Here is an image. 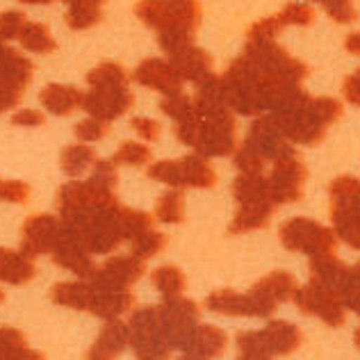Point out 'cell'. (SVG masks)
I'll list each match as a JSON object with an SVG mask.
<instances>
[{
	"label": "cell",
	"instance_id": "49",
	"mask_svg": "<svg viewBox=\"0 0 360 360\" xmlns=\"http://www.w3.org/2000/svg\"><path fill=\"white\" fill-rule=\"evenodd\" d=\"M23 23H25V16L21 12H16V9H9V12L0 14V41L16 39Z\"/></svg>",
	"mask_w": 360,
	"mask_h": 360
},
{
	"label": "cell",
	"instance_id": "1",
	"mask_svg": "<svg viewBox=\"0 0 360 360\" xmlns=\"http://www.w3.org/2000/svg\"><path fill=\"white\" fill-rule=\"evenodd\" d=\"M290 144L315 146L326 137V128L342 115V103L335 98H308L290 112H271Z\"/></svg>",
	"mask_w": 360,
	"mask_h": 360
},
{
	"label": "cell",
	"instance_id": "59",
	"mask_svg": "<svg viewBox=\"0 0 360 360\" xmlns=\"http://www.w3.org/2000/svg\"><path fill=\"white\" fill-rule=\"evenodd\" d=\"M0 303H3V290H0Z\"/></svg>",
	"mask_w": 360,
	"mask_h": 360
},
{
	"label": "cell",
	"instance_id": "41",
	"mask_svg": "<svg viewBox=\"0 0 360 360\" xmlns=\"http://www.w3.org/2000/svg\"><path fill=\"white\" fill-rule=\"evenodd\" d=\"M160 110H162L169 119H174L176 123L178 121H185V119L196 115L192 98H187L185 94H183V89L174 91V94H165V101L160 103Z\"/></svg>",
	"mask_w": 360,
	"mask_h": 360
},
{
	"label": "cell",
	"instance_id": "6",
	"mask_svg": "<svg viewBox=\"0 0 360 360\" xmlns=\"http://www.w3.org/2000/svg\"><path fill=\"white\" fill-rule=\"evenodd\" d=\"M244 58L258 71H262L264 75H271V78L301 82L310 73L308 64L295 60L274 39H246Z\"/></svg>",
	"mask_w": 360,
	"mask_h": 360
},
{
	"label": "cell",
	"instance_id": "29",
	"mask_svg": "<svg viewBox=\"0 0 360 360\" xmlns=\"http://www.w3.org/2000/svg\"><path fill=\"white\" fill-rule=\"evenodd\" d=\"M205 308L212 312H219V315H244V317H253V308H251V299L249 295H240L235 290H217L210 297L205 299Z\"/></svg>",
	"mask_w": 360,
	"mask_h": 360
},
{
	"label": "cell",
	"instance_id": "61",
	"mask_svg": "<svg viewBox=\"0 0 360 360\" xmlns=\"http://www.w3.org/2000/svg\"><path fill=\"white\" fill-rule=\"evenodd\" d=\"M0 185H3V180H0Z\"/></svg>",
	"mask_w": 360,
	"mask_h": 360
},
{
	"label": "cell",
	"instance_id": "25",
	"mask_svg": "<svg viewBox=\"0 0 360 360\" xmlns=\"http://www.w3.org/2000/svg\"><path fill=\"white\" fill-rule=\"evenodd\" d=\"M34 274L37 267L32 255L0 246V281L9 283V285H23V283L32 281Z\"/></svg>",
	"mask_w": 360,
	"mask_h": 360
},
{
	"label": "cell",
	"instance_id": "32",
	"mask_svg": "<svg viewBox=\"0 0 360 360\" xmlns=\"http://www.w3.org/2000/svg\"><path fill=\"white\" fill-rule=\"evenodd\" d=\"M37 358H41V354L32 352L16 328H0V360H37Z\"/></svg>",
	"mask_w": 360,
	"mask_h": 360
},
{
	"label": "cell",
	"instance_id": "36",
	"mask_svg": "<svg viewBox=\"0 0 360 360\" xmlns=\"http://www.w3.org/2000/svg\"><path fill=\"white\" fill-rule=\"evenodd\" d=\"M335 297L345 306V310L358 312L360 310V267H347V274L340 281V285L335 288Z\"/></svg>",
	"mask_w": 360,
	"mask_h": 360
},
{
	"label": "cell",
	"instance_id": "33",
	"mask_svg": "<svg viewBox=\"0 0 360 360\" xmlns=\"http://www.w3.org/2000/svg\"><path fill=\"white\" fill-rule=\"evenodd\" d=\"M60 162H62L64 174L82 176L89 167H94V162H96V153H94V148L84 146V144H73L62 150Z\"/></svg>",
	"mask_w": 360,
	"mask_h": 360
},
{
	"label": "cell",
	"instance_id": "27",
	"mask_svg": "<svg viewBox=\"0 0 360 360\" xmlns=\"http://www.w3.org/2000/svg\"><path fill=\"white\" fill-rule=\"evenodd\" d=\"M39 98H41V105L58 117L71 115V112H75L82 105V91L71 87V84L53 82V84H49V87H44Z\"/></svg>",
	"mask_w": 360,
	"mask_h": 360
},
{
	"label": "cell",
	"instance_id": "11",
	"mask_svg": "<svg viewBox=\"0 0 360 360\" xmlns=\"http://www.w3.org/2000/svg\"><path fill=\"white\" fill-rule=\"evenodd\" d=\"M306 178H308V169L303 167L297 150H290V153L274 160L271 176L267 178V187L274 203L276 205L297 203L303 196V183H306Z\"/></svg>",
	"mask_w": 360,
	"mask_h": 360
},
{
	"label": "cell",
	"instance_id": "18",
	"mask_svg": "<svg viewBox=\"0 0 360 360\" xmlns=\"http://www.w3.org/2000/svg\"><path fill=\"white\" fill-rule=\"evenodd\" d=\"M146 271V264L141 258L132 255H115V258H108L103 267H96L91 281L96 285H105V288H130L132 283H137Z\"/></svg>",
	"mask_w": 360,
	"mask_h": 360
},
{
	"label": "cell",
	"instance_id": "51",
	"mask_svg": "<svg viewBox=\"0 0 360 360\" xmlns=\"http://www.w3.org/2000/svg\"><path fill=\"white\" fill-rule=\"evenodd\" d=\"M27 198H30V185L21 183V180H3V185H0V201L25 203Z\"/></svg>",
	"mask_w": 360,
	"mask_h": 360
},
{
	"label": "cell",
	"instance_id": "21",
	"mask_svg": "<svg viewBox=\"0 0 360 360\" xmlns=\"http://www.w3.org/2000/svg\"><path fill=\"white\" fill-rule=\"evenodd\" d=\"M185 358L201 360V358H217L224 354L226 349V333L221 328L210 324H196L192 335L187 338V342L180 347Z\"/></svg>",
	"mask_w": 360,
	"mask_h": 360
},
{
	"label": "cell",
	"instance_id": "2",
	"mask_svg": "<svg viewBox=\"0 0 360 360\" xmlns=\"http://www.w3.org/2000/svg\"><path fill=\"white\" fill-rule=\"evenodd\" d=\"M303 342L301 330L290 321L276 319L262 330H244L238 335V356L244 360H264L274 356H288Z\"/></svg>",
	"mask_w": 360,
	"mask_h": 360
},
{
	"label": "cell",
	"instance_id": "23",
	"mask_svg": "<svg viewBox=\"0 0 360 360\" xmlns=\"http://www.w3.org/2000/svg\"><path fill=\"white\" fill-rule=\"evenodd\" d=\"M274 210H276V203L271 198H253V201H244L238 207V214L231 224V233L240 235V233H251L264 229L269 224Z\"/></svg>",
	"mask_w": 360,
	"mask_h": 360
},
{
	"label": "cell",
	"instance_id": "13",
	"mask_svg": "<svg viewBox=\"0 0 360 360\" xmlns=\"http://www.w3.org/2000/svg\"><path fill=\"white\" fill-rule=\"evenodd\" d=\"M292 299H295L301 312L319 317L330 328H340L347 319L345 306L335 297V292H330L328 288L319 285L315 281H310L308 285H303V288H297Z\"/></svg>",
	"mask_w": 360,
	"mask_h": 360
},
{
	"label": "cell",
	"instance_id": "58",
	"mask_svg": "<svg viewBox=\"0 0 360 360\" xmlns=\"http://www.w3.org/2000/svg\"><path fill=\"white\" fill-rule=\"evenodd\" d=\"M21 3H25V5H49L51 0H21Z\"/></svg>",
	"mask_w": 360,
	"mask_h": 360
},
{
	"label": "cell",
	"instance_id": "55",
	"mask_svg": "<svg viewBox=\"0 0 360 360\" xmlns=\"http://www.w3.org/2000/svg\"><path fill=\"white\" fill-rule=\"evenodd\" d=\"M358 82H360V78H358V73H352L349 78L345 80V98L352 103V105H358Z\"/></svg>",
	"mask_w": 360,
	"mask_h": 360
},
{
	"label": "cell",
	"instance_id": "26",
	"mask_svg": "<svg viewBox=\"0 0 360 360\" xmlns=\"http://www.w3.org/2000/svg\"><path fill=\"white\" fill-rule=\"evenodd\" d=\"M126 347H128V324L119 321V317L117 319H108V324L103 326L98 340L91 347L89 358H96V360L115 358Z\"/></svg>",
	"mask_w": 360,
	"mask_h": 360
},
{
	"label": "cell",
	"instance_id": "54",
	"mask_svg": "<svg viewBox=\"0 0 360 360\" xmlns=\"http://www.w3.org/2000/svg\"><path fill=\"white\" fill-rule=\"evenodd\" d=\"M46 119L41 112H37V110H18L12 115V123L14 126H41Z\"/></svg>",
	"mask_w": 360,
	"mask_h": 360
},
{
	"label": "cell",
	"instance_id": "38",
	"mask_svg": "<svg viewBox=\"0 0 360 360\" xmlns=\"http://www.w3.org/2000/svg\"><path fill=\"white\" fill-rule=\"evenodd\" d=\"M155 217L165 224H180L185 219V196L178 187L158 198Z\"/></svg>",
	"mask_w": 360,
	"mask_h": 360
},
{
	"label": "cell",
	"instance_id": "35",
	"mask_svg": "<svg viewBox=\"0 0 360 360\" xmlns=\"http://www.w3.org/2000/svg\"><path fill=\"white\" fill-rule=\"evenodd\" d=\"M153 285L158 292H162L165 297H172V295H183L185 288H187V281H185V274L180 271L176 264H162L153 271Z\"/></svg>",
	"mask_w": 360,
	"mask_h": 360
},
{
	"label": "cell",
	"instance_id": "45",
	"mask_svg": "<svg viewBox=\"0 0 360 360\" xmlns=\"http://www.w3.org/2000/svg\"><path fill=\"white\" fill-rule=\"evenodd\" d=\"M117 180H119L117 165L112 162V160H96V162H94V172L89 178L91 185L103 187V189H115Z\"/></svg>",
	"mask_w": 360,
	"mask_h": 360
},
{
	"label": "cell",
	"instance_id": "3",
	"mask_svg": "<svg viewBox=\"0 0 360 360\" xmlns=\"http://www.w3.org/2000/svg\"><path fill=\"white\" fill-rule=\"evenodd\" d=\"M137 18L158 32H196L203 9L198 0H139Z\"/></svg>",
	"mask_w": 360,
	"mask_h": 360
},
{
	"label": "cell",
	"instance_id": "31",
	"mask_svg": "<svg viewBox=\"0 0 360 360\" xmlns=\"http://www.w3.org/2000/svg\"><path fill=\"white\" fill-rule=\"evenodd\" d=\"M16 39L21 41V46L25 51L37 53V55H46V53H53L55 49H58V44H55V39L49 32V27H46L44 23H27L25 21Z\"/></svg>",
	"mask_w": 360,
	"mask_h": 360
},
{
	"label": "cell",
	"instance_id": "30",
	"mask_svg": "<svg viewBox=\"0 0 360 360\" xmlns=\"http://www.w3.org/2000/svg\"><path fill=\"white\" fill-rule=\"evenodd\" d=\"M51 299L55 303L66 308H73V310H89V303H91V283H58L53 290H51Z\"/></svg>",
	"mask_w": 360,
	"mask_h": 360
},
{
	"label": "cell",
	"instance_id": "56",
	"mask_svg": "<svg viewBox=\"0 0 360 360\" xmlns=\"http://www.w3.org/2000/svg\"><path fill=\"white\" fill-rule=\"evenodd\" d=\"M347 51H352L354 55H358V34L347 37Z\"/></svg>",
	"mask_w": 360,
	"mask_h": 360
},
{
	"label": "cell",
	"instance_id": "12",
	"mask_svg": "<svg viewBox=\"0 0 360 360\" xmlns=\"http://www.w3.org/2000/svg\"><path fill=\"white\" fill-rule=\"evenodd\" d=\"M155 308L160 321H162L167 340L172 342L174 349H180L198 324V315H201L198 312V303L187 297L172 295L165 297V301Z\"/></svg>",
	"mask_w": 360,
	"mask_h": 360
},
{
	"label": "cell",
	"instance_id": "57",
	"mask_svg": "<svg viewBox=\"0 0 360 360\" xmlns=\"http://www.w3.org/2000/svg\"><path fill=\"white\" fill-rule=\"evenodd\" d=\"M66 5H73V3H91V5H105V0H64Z\"/></svg>",
	"mask_w": 360,
	"mask_h": 360
},
{
	"label": "cell",
	"instance_id": "34",
	"mask_svg": "<svg viewBox=\"0 0 360 360\" xmlns=\"http://www.w3.org/2000/svg\"><path fill=\"white\" fill-rule=\"evenodd\" d=\"M117 219H119V231L123 240H132V238H137V235L153 229V217L141 210H130V207L119 205Z\"/></svg>",
	"mask_w": 360,
	"mask_h": 360
},
{
	"label": "cell",
	"instance_id": "10",
	"mask_svg": "<svg viewBox=\"0 0 360 360\" xmlns=\"http://www.w3.org/2000/svg\"><path fill=\"white\" fill-rule=\"evenodd\" d=\"M240 146L238 141V123L231 112H224L219 117L201 119L198 121V132L194 139V146L198 155L203 158H224L235 153Z\"/></svg>",
	"mask_w": 360,
	"mask_h": 360
},
{
	"label": "cell",
	"instance_id": "9",
	"mask_svg": "<svg viewBox=\"0 0 360 360\" xmlns=\"http://www.w3.org/2000/svg\"><path fill=\"white\" fill-rule=\"evenodd\" d=\"M281 242L288 251H299L306 255L335 253L338 238L335 233L306 217H295L281 226Z\"/></svg>",
	"mask_w": 360,
	"mask_h": 360
},
{
	"label": "cell",
	"instance_id": "47",
	"mask_svg": "<svg viewBox=\"0 0 360 360\" xmlns=\"http://www.w3.org/2000/svg\"><path fill=\"white\" fill-rule=\"evenodd\" d=\"M321 5L335 23H352L356 18L354 0H321Z\"/></svg>",
	"mask_w": 360,
	"mask_h": 360
},
{
	"label": "cell",
	"instance_id": "19",
	"mask_svg": "<svg viewBox=\"0 0 360 360\" xmlns=\"http://www.w3.org/2000/svg\"><path fill=\"white\" fill-rule=\"evenodd\" d=\"M135 303L130 288H105L91 283V303L89 312L103 319H117L123 312H128Z\"/></svg>",
	"mask_w": 360,
	"mask_h": 360
},
{
	"label": "cell",
	"instance_id": "37",
	"mask_svg": "<svg viewBox=\"0 0 360 360\" xmlns=\"http://www.w3.org/2000/svg\"><path fill=\"white\" fill-rule=\"evenodd\" d=\"M258 285L276 303H283V301H290L292 295H295L297 281L288 271H274L269 276H264L262 281H258Z\"/></svg>",
	"mask_w": 360,
	"mask_h": 360
},
{
	"label": "cell",
	"instance_id": "39",
	"mask_svg": "<svg viewBox=\"0 0 360 360\" xmlns=\"http://www.w3.org/2000/svg\"><path fill=\"white\" fill-rule=\"evenodd\" d=\"M128 80H130L128 71L123 69L121 64H115V62L98 64L96 69L89 71V75H87L89 87H108V84H128Z\"/></svg>",
	"mask_w": 360,
	"mask_h": 360
},
{
	"label": "cell",
	"instance_id": "40",
	"mask_svg": "<svg viewBox=\"0 0 360 360\" xmlns=\"http://www.w3.org/2000/svg\"><path fill=\"white\" fill-rule=\"evenodd\" d=\"M103 18L101 5H91V3H73L69 5V12H66V23L73 30H87V27L96 25Z\"/></svg>",
	"mask_w": 360,
	"mask_h": 360
},
{
	"label": "cell",
	"instance_id": "43",
	"mask_svg": "<svg viewBox=\"0 0 360 360\" xmlns=\"http://www.w3.org/2000/svg\"><path fill=\"white\" fill-rule=\"evenodd\" d=\"M115 165H128V167H141L150 162V148L144 144H137V141H126L121 144V148L112 158Z\"/></svg>",
	"mask_w": 360,
	"mask_h": 360
},
{
	"label": "cell",
	"instance_id": "8",
	"mask_svg": "<svg viewBox=\"0 0 360 360\" xmlns=\"http://www.w3.org/2000/svg\"><path fill=\"white\" fill-rule=\"evenodd\" d=\"M148 178L172 187H214L217 174L203 155H185L180 160H162L148 167Z\"/></svg>",
	"mask_w": 360,
	"mask_h": 360
},
{
	"label": "cell",
	"instance_id": "42",
	"mask_svg": "<svg viewBox=\"0 0 360 360\" xmlns=\"http://www.w3.org/2000/svg\"><path fill=\"white\" fill-rule=\"evenodd\" d=\"M132 244V253L137 255V258L141 260H146V258H153V255H158L160 251L167 246V238L162 233H158V231H146V233H141L137 235V238H132L130 240Z\"/></svg>",
	"mask_w": 360,
	"mask_h": 360
},
{
	"label": "cell",
	"instance_id": "22",
	"mask_svg": "<svg viewBox=\"0 0 360 360\" xmlns=\"http://www.w3.org/2000/svg\"><path fill=\"white\" fill-rule=\"evenodd\" d=\"M172 58V64L174 71L178 73L180 80H187V82H201L203 78L212 73V58L207 55L203 49H198V46H187V49L178 51L174 55H169Z\"/></svg>",
	"mask_w": 360,
	"mask_h": 360
},
{
	"label": "cell",
	"instance_id": "50",
	"mask_svg": "<svg viewBox=\"0 0 360 360\" xmlns=\"http://www.w3.org/2000/svg\"><path fill=\"white\" fill-rule=\"evenodd\" d=\"M105 132H108V123L94 119V117L84 119L75 126V137L80 141H98L105 137Z\"/></svg>",
	"mask_w": 360,
	"mask_h": 360
},
{
	"label": "cell",
	"instance_id": "60",
	"mask_svg": "<svg viewBox=\"0 0 360 360\" xmlns=\"http://www.w3.org/2000/svg\"><path fill=\"white\" fill-rule=\"evenodd\" d=\"M310 3H321V0H310Z\"/></svg>",
	"mask_w": 360,
	"mask_h": 360
},
{
	"label": "cell",
	"instance_id": "15",
	"mask_svg": "<svg viewBox=\"0 0 360 360\" xmlns=\"http://www.w3.org/2000/svg\"><path fill=\"white\" fill-rule=\"evenodd\" d=\"M242 146L249 148L253 155H258L262 162L264 160H276L290 153V150H295L285 139V135L281 132L274 115H258V119L251 123L249 132H246Z\"/></svg>",
	"mask_w": 360,
	"mask_h": 360
},
{
	"label": "cell",
	"instance_id": "53",
	"mask_svg": "<svg viewBox=\"0 0 360 360\" xmlns=\"http://www.w3.org/2000/svg\"><path fill=\"white\" fill-rule=\"evenodd\" d=\"M132 123V130L137 132V135L141 139H146V141H155L160 139V123L155 119H148V117H135L130 121Z\"/></svg>",
	"mask_w": 360,
	"mask_h": 360
},
{
	"label": "cell",
	"instance_id": "48",
	"mask_svg": "<svg viewBox=\"0 0 360 360\" xmlns=\"http://www.w3.org/2000/svg\"><path fill=\"white\" fill-rule=\"evenodd\" d=\"M158 39H160V46H162V51L167 55H174L178 51L187 49V46H192L194 44V34L192 32H180V30L158 32Z\"/></svg>",
	"mask_w": 360,
	"mask_h": 360
},
{
	"label": "cell",
	"instance_id": "44",
	"mask_svg": "<svg viewBox=\"0 0 360 360\" xmlns=\"http://www.w3.org/2000/svg\"><path fill=\"white\" fill-rule=\"evenodd\" d=\"M283 25H310L315 21V9L306 3H288L278 12Z\"/></svg>",
	"mask_w": 360,
	"mask_h": 360
},
{
	"label": "cell",
	"instance_id": "52",
	"mask_svg": "<svg viewBox=\"0 0 360 360\" xmlns=\"http://www.w3.org/2000/svg\"><path fill=\"white\" fill-rule=\"evenodd\" d=\"M238 153H235V167L240 169V174H262V160L258 155H253L249 148L244 146H238L235 148Z\"/></svg>",
	"mask_w": 360,
	"mask_h": 360
},
{
	"label": "cell",
	"instance_id": "20",
	"mask_svg": "<svg viewBox=\"0 0 360 360\" xmlns=\"http://www.w3.org/2000/svg\"><path fill=\"white\" fill-rule=\"evenodd\" d=\"M141 87H148V89H158L162 94H174L183 89V80L178 78V73L174 71V66L169 62H162L158 58H150L141 62L135 73H132Z\"/></svg>",
	"mask_w": 360,
	"mask_h": 360
},
{
	"label": "cell",
	"instance_id": "46",
	"mask_svg": "<svg viewBox=\"0 0 360 360\" xmlns=\"http://www.w3.org/2000/svg\"><path fill=\"white\" fill-rule=\"evenodd\" d=\"M281 18L278 14L276 16H267V18H260L258 23H253L249 27V34H246V39H276V34L283 30Z\"/></svg>",
	"mask_w": 360,
	"mask_h": 360
},
{
	"label": "cell",
	"instance_id": "16",
	"mask_svg": "<svg viewBox=\"0 0 360 360\" xmlns=\"http://www.w3.org/2000/svg\"><path fill=\"white\" fill-rule=\"evenodd\" d=\"M51 253H53L55 264L73 271L75 276H80V278H91L94 271H96V264H94L91 253L87 246H84L80 233L66 224H62L60 238L55 242Z\"/></svg>",
	"mask_w": 360,
	"mask_h": 360
},
{
	"label": "cell",
	"instance_id": "28",
	"mask_svg": "<svg viewBox=\"0 0 360 360\" xmlns=\"http://www.w3.org/2000/svg\"><path fill=\"white\" fill-rule=\"evenodd\" d=\"M345 274H347V264L340 258H335V253H319L310 258V281L328 288L330 292H335Z\"/></svg>",
	"mask_w": 360,
	"mask_h": 360
},
{
	"label": "cell",
	"instance_id": "24",
	"mask_svg": "<svg viewBox=\"0 0 360 360\" xmlns=\"http://www.w3.org/2000/svg\"><path fill=\"white\" fill-rule=\"evenodd\" d=\"M194 103V112L201 119H212L219 117L224 112H231L226 105V96H224V87H221V78L219 75L210 73L207 78L198 82V91Z\"/></svg>",
	"mask_w": 360,
	"mask_h": 360
},
{
	"label": "cell",
	"instance_id": "4",
	"mask_svg": "<svg viewBox=\"0 0 360 360\" xmlns=\"http://www.w3.org/2000/svg\"><path fill=\"white\" fill-rule=\"evenodd\" d=\"M221 87L226 96V105L231 112H238L244 117L262 115L260 89H262V73L244 58L235 60L226 73L221 75Z\"/></svg>",
	"mask_w": 360,
	"mask_h": 360
},
{
	"label": "cell",
	"instance_id": "14",
	"mask_svg": "<svg viewBox=\"0 0 360 360\" xmlns=\"http://www.w3.org/2000/svg\"><path fill=\"white\" fill-rule=\"evenodd\" d=\"M132 91L128 84H108V87H91L87 94H82V105L89 117L98 121H115L123 117L132 108Z\"/></svg>",
	"mask_w": 360,
	"mask_h": 360
},
{
	"label": "cell",
	"instance_id": "17",
	"mask_svg": "<svg viewBox=\"0 0 360 360\" xmlns=\"http://www.w3.org/2000/svg\"><path fill=\"white\" fill-rule=\"evenodd\" d=\"M62 221L53 214H32L27 217L21 233V251L27 255L51 253L60 238Z\"/></svg>",
	"mask_w": 360,
	"mask_h": 360
},
{
	"label": "cell",
	"instance_id": "7",
	"mask_svg": "<svg viewBox=\"0 0 360 360\" xmlns=\"http://www.w3.org/2000/svg\"><path fill=\"white\" fill-rule=\"evenodd\" d=\"M128 345L137 358H144V360L167 358L172 354L174 347L165 335L162 321L158 317L155 306L139 308L132 312L130 324H128Z\"/></svg>",
	"mask_w": 360,
	"mask_h": 360
},
{
	"label": "cell",
	"instance_id": "5",
	"mask_svg": "<svg viewBox=\"0 0 360 360\" xmlns=\"http://www.w3.org/2000/svg\"><path fill=\"white\" fill-rule=\"evenodd\" d=\"M330 221L335 238L360 249V183L354 176H340L330 183Z\"/></svg>",
	"mask_w": 360,
	"mask_h": 360
}]
</instances>
